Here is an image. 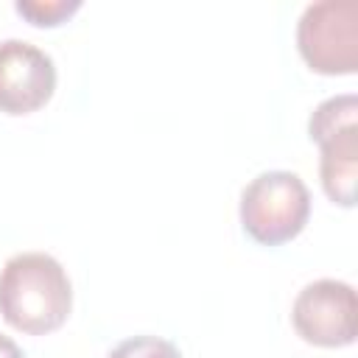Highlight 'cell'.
Masks as SVG:
<instances>
[{"label":"cell","mask_w":358,"mask_h":358,"mask_svg":"<svg viewBox=\"0 0 358 358\" xmlns=\"http://www.w3.org/2000/svg\"><path fill=\"white\" fill-rule=\"evenodd\" d=\"M73 310V285L64 266L45 252H20L0 271V316L28 336L59 330Z\"/></svg>","instance_id":"1"},{"label":"cell","mask_w":358,"mask_h":358,"mask_svg":"<svg viewBox=\"0 0 358 358\" xmlns=\"http://www.w3.org/2000/svg\"><path fill=\"white\" fill-rule=\"evenodd\" d=\"M238 215L255 243H288L310 218V190L294 171H263L241 190Z\"/></svg>","instance_id":"2"},{"label":"cell","mask_w":358,"mask_h":358,"mask_svg":"<svg viewBox=\"0 0 358 358\" xmlns=\"http://www.w3.org/2000/svg\"><path fill=\"white\" fill-rule=\"evenodd\" d=\"M308 137L319 145V179L327 199L355 207L358 179V98L352 92L322 101L308 120Z\"/></svg>","instance_id":"3"},{"label":"cell","mask_w":358,"mask_h":358,"mask_svg":"<svg viewBox=\"0 0 358 358\" xmlns=\"http://www.w3.org/2000/svg\"><path fill=\"white\" fill-rule=\"evenodd\" d=\"M296 48L319 76H352L358 70V3L319 0L305 6L296 22Z\"/></svg>","instance_id":"4"},{"label":"cell","mask_w":358,"mask_h":358,"mask_svg":"<svg viewBox=\"0 0 358 358\" xmlns=\"http://www.w3.org/2000/svg\"><path fill=\"white\" fill-rule=\"evenodd\" d=\"M291 324L305 344L324 350L350 347L358 336L355 288L333 277L308 282L291 305Z\"/></svg>","instance_id":"5"},{"label":"cell","mask_w":358,"mask_h":358,"mask_svg":"<svg viewBox=\"0 0 358 358\" xmlns=\"http://www.w3.org/2000/svg\"><path fill=\"white\" fill-rule=\"evenodd\" d=\"M56 92V64L53 59L25 42H0V112L3 115H31L42 109Z\"/></svg>","instance_id":"6"},{"label":"cell","mask_w":358,"mask_h":358,"mask_svg":"<svg viewBox=\"0 0 358 358\" xmlns=\"http://www.w3.org/2000/svg\"><path fill=\"white\" fill-rule=\"evenodd\" d=\"M81 8V0H17L14 11L36 28H56Z\"/></svg>","instance_id":"7"},{"label":"cell","mask_w":358,"mask_h":358,"mask_svg":"<svg viewBox=\"0 0 358 358\" xmlns=\"http://www.w3.org/2000/svg\"><path fill=\"white\" fill-rule=\"evenodd\" d=\"M106 358H182L179 347L162 336H131L112 347Z\"/></svg>","instance_id":"8"},{"label":"cell","mask_w":358,"mask_h":358,"mask_svg":"<svg viewBox=\"0 0 358 358\" xmlns=\"http://www.w3.org/2000/svg\"><path fill=\"white\" fill-rule=\"evenodd\" d=\"M0 358H25V355H22V350L17 347L14 338H8V336L0 333Z\"/></svg>","instance_id":"9"}]
</instances>
